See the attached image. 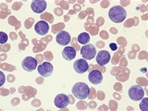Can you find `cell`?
<instances>
[{
    "mask_svg": "<svg viewBox=\"0 0 148 111\" xmlns=\"http://www.w3.org/2000/svg\"><path fill=\"white\" fill-rule=\"evenodd\" d=\"M126 11L121 6H114L109 11V18L115 23H122L126 19Z\"/></svg>",
    "mask_w": 148,
    "mask_h": 111,
    "instance_id": "6da1fadb",
    "label": "cell"
},
{
    "mask_svg": "<svg viewBox=\"0 0 148 111\" xmlns=\"http://www.w3.org/2000/svg\"><path fill=\"white\" fill-rule=\"evenodd\" d=\"M72 92L76 98L82 100L89 97L90 88L89 87V85L84 82H78L73 85L72 89Z\"/></svg>",
    "mask_w": 148,
    "mask_h": 111,
    "instance_id": "7a4b0ae2",
    "label": "cell"
},
{
    "mask_svg": "<svg viewBox=\"0 0 148 111\" xmlns=\"http://www.w3.org/2000/svg\"><path fill=\"white\" fill-rule=\"evenodd\" d=\"M144 89H143L140 85H132L128 90L129 97L134 101H138L142 100L144 97Z\"/></svg>",
    "mask_w": 148,
    "mask_h": 111,
    "instance_id": "3957f363",
    "label": "cell"
},
{
    "mask_svg": "<svg viewBox=\"0 0 148 111\" xmlns=\"http://www.w3.org/2000/svg\"><path fill=\"white\" fill-rule=\"evenodd\" d=\"M96 48L91 44H87L81 48V55L82 56L83 59L90 60L96 56Z\"/></svg>",
    "mask_w": 148,
    "mask_h": 111,
    "instance_id": "277c9868",
    "label": "cell"
},
{
    "mask_svg": "<svg viewBox=\"0 0 148 111\" xmlns=\"http://www.w3.org/2000/svg\"><path fill=\"white\" fill-rule=\"evenodd\" d=\"M53 65L50 62H44L37 68L39 74L43 77H48L53 73Z\"/></svg>",
    "mask_w": 148,
    "mask_h": 111,
    "instance_id": "5b68a950",
    "label": "cell"
},
{
    "mask_svg": "<svg viewBox=\"0 0 148 111\" xmlns=\"http://www.w3.org/2000/svg\"><path fill=\"white\" fill-rule=\"evenodd\" d=\"M37 60L32 56H27L22 61L23 69L27 72H32L37 67Z\"/></svg>",
    "mask_w": 148,
    "mask_h": 111,
    "instance_id": "8992f818",
    "label": "cell"
},
{
    "mask_svg": "<svg viewBox=\"0 0 148 111\" xmlns=\"http://www.w3.org/2000/svg\"><path fill=\"white\" fill-rule=\"evenodd\" d=\"M73 69L78 74H83L89 69V64L85 59L77 60L73 64Z\"/></svg>",
    "mask_w": 148,
    "mask_h": 111,
    "instance_id": "52a82bcc",
    "label": "cell"
},
{
    "mask_svg": "<svg viewBox=\"0 0 148 111\" xmlns=\"http://www.w3.org/2000/svg\"><path fill=\"white\" fill-rule=\"evenodd\" d=\"M56 40L57 44L62 46H66L71 41L70 34L65 31H60L56 36Z\"/></svg>",
    "mask_w": 148,
    "mask_h": 111,
    "instance_id": "ba28073f",
    "label": "cell"
},
{
    "mask_svg": "<svg viewBox=\"0 0 148 111\" xmlns=\"http://www.w3.org/2000/svg\"><path fill=\"white\" fill-rule=\"evenodd\" d=\"M54 104L57 108L59 109H62V108H65L69 106V97L64 93H60L56 96L55 99H54Z\"/></svg>",
    "mask_w": 148,
    "mask_h": 111,
    "instance_id": "9c48e42d",
    "label": "cell"
},
{
    "mask_svg": "<svg viewBox=\"0 0 148 111\" xmlns=\"http://www.w3.org/2000/svg\"><path fill=\"white\" fill-rule=\"evenodd\" d=\"M111 56L106 50H101L96 55V61L98 64L104 66L107 64L110 60Z\"/></svg>",
    "mask_w": 148,
    "mask_h": 111,
    "instance_id": "30bf717a",
    "label": "cell"
},
{
    "mask_svg": "<svg viewBox=\"0 0 148 111\" xmlns=\"http://www.w3.org/2000/svg\"><path fill=\"white\" fill-rule=\"evenodd\" d=\"M32 10L37 14H41L46 10L47 3L45 0H34L31 4Z\"/></svg>",
    "mask_w": 148,
    "mask_h": 111,
    "instance_id": "8fae6325",
    "label": "cell"
},
{
    "mask_svg": "<svg viewBox=\"0 0 148 111\" xmlns=\"http://www.w3.org/2000/svg\"><path fill=\"white\" fill-rule=\"evenodd\" d=\"M35 31L40 36H45L48 33L49 25L45 20H40L37 22L35 25Z\"/></svg>",
    "mask_w": 148,
    "mask_h": 111,
    "instance_id": "7c38bea8",
    "label": "cell"
},
{
    "mask_svg": "<svg viewBox=\"0 0 148 111\" xmlns=\"http://www.w3.org/2000/svg\"><path fill=\"white\" fill-rule=\"evenodd\" d=\"M89 80L93 85H99L103 80V75L99 70H92L89 74Z\"/></svg>",
    "mask_w": 148,
    "mask_h": 111,
    "instance_id": "4fadbf2b",
    "label": "cell"
},
{
    "mask_svg": "<svg viewBox=\"0 0 148 111\" xmlns=\"http://www.w3.org/2000/svg\"><path fill=\"white\" fill-rule=\"evenodd\" d=\"M77 56V51L71 46H68L64 48L62 51V56L66 60H72Z\"/></svg>",
    "mask_w": 148,
    "mask_h": 111,
    "instance_id": "5bb4252c",
    "label": "cell"
},
{
    "mask_svg": "<svg viewBox=\"0 0 148 111\" xmlns=\"http://www.w3.org/2000/svg\"><path fill=\"white\" fill-rule=\"evenodd\" d=\"M78 43H80L81 45H85L90 41V36L89 33L87 32H82L77 37Z\"/></svg>",
    "mask_w": 148,
    "mask_h": 111,
    "instance_id": "9a60e30c",
    "label": "cell"
},
{
    "mask_svg": "<svg viewBox=\"0 0 148 111\" xmlns=\"http://www.w3.org/2000/svg\"><path fill=\"white\" fill-rule=\"evenodd\" d=\"M140 110L143 111H147L148 110V98L145 97L143 100L141 101L140 105H139Z\"/></svg>",
    "mask_w": 148,
    "mask_h": 111,
    "instance_id": "2e32d148",
    "label": "cell"
},
{
    "mask_svg": "<svg viewBox=\"0 0 148 111\" xmlns=\"http://www.w3.org/2000/svg\"><path fill=\"white\" fill-rule=\"evenodd\" d=\"M8 40V36L7 34L3 32H0V44L3 45L5 43H7Z\"/></svg>",
    "mask_w": 148,
    "mask_h": 111,
    "instance_id": "e0dca14e",
    "label": "cell"
},
{
    "mask_svg": "<svg viewBox=\"0 0 148 111\" xmlns=\"http://www.w3.org/2000/svg\"><path fill=\"white\" fill-rule=\"evenodd\" d=\"M0 77H1V78H0V86H3L5 83V75L2 71L0 72Z\"/></svg>",
    "mask_w": 148,
    "mask_h": 111,
    "instance_id": "ac0fdd59",
    "label": "cell"
},
{
    "mask_svg": "<svg viewBox=\"0 0 148 111\" xmlns=\"http://www.w3.org/2000/svg\"><path fill=\"white\" fill-rule=\"evenodd\" d=\"M110 48L112 51H116L118 49V46L114 43H111L110 45Z\"/></svg>",
    "mask_w": 148,
    "mask_h": 111,
    "instance_id": "d6986e66",
    "label": "cell"
}]
</instances>
